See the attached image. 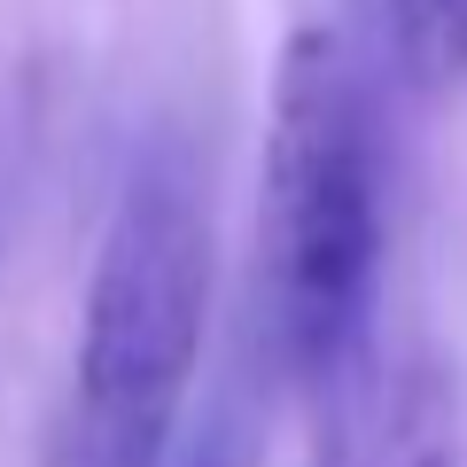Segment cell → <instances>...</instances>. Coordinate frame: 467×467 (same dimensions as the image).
<instances>
[{
	"label": "cell",
	"mask_w": 467,
	"mask_h": 467,
	"mask_svg": "<svg viewBox=\"0 0 467 467\" xmlns=\"http://www.w3.org/2000/svg\"><path fill=\"white\" fill-rule=\"evenodd\" d=\"M265 202H257V288L281 374L304 389L374 358L382 281V149L374 94L343 32L304 24L273 63Z\"/></svg>",
	"instance_id": "cell-1"
},
{
	"label": "cell",
	"mask_w": 467,
	"mask_h": 467,
	"mask_svg": "<svg viewBox=\"0 0 467 467\" xmlns=\"http://www.w3.org/2000/svg\"><path fill=\"white\" fill-rule=\"evenodd\" d=\"M211 319V218L171 133L140 140L117 180L86 281L70 413L47 467H164Z\"/></svg>",
	"instance_id": "cell-2"
},
{
	"label": "cell",
	"mask_w": 467,
	"mask_h": 467,
	"mask_svg": "<svg viewBox=\"0 0 467 467\" xmlns=\"http://www.w3.org/2000/svg\"><path fill=\"white\" fill-rule=\"evenodd\" d=\"M382 467H467L460 444V389L436 358H413L389 389V436H382Z\"/></svg>",
	"instance_id": "cell-3"
},
{
	"label": "cell",
	"mask_w": 467,
	"mask_h": 467,
	"mask_svg": "<svg viewBox=\"0 0 467 467\" xmlns=\"http://www.w3.org/2000/svg\"><path fill=\"white\" fill-rule=\"evenodd\" d=\"M413 78H467V0H389Z\"/></svg>",
	"instance_id": "cell-4"
},
{
	"label": "cell",
	"mask_w": 467,
	"mask_h": 467,
	"mask_svg": "<svg viewBox=\"0 0 467 467\" xmlns=\"http://www.w3.org/2000/svg\"><path fill=\"white\" fill-rule=\"evenodd\" d=\"M180 467H242V460H234V444H226V436H202V444L187 451Z\"/></svg>",
	"instance_id": "cell-5"
}]
</instances>
